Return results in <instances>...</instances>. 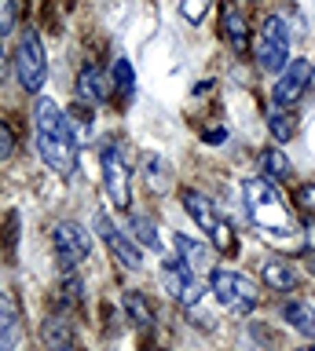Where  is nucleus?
Returning a JSON list of instances; mask_svg holds the SVG:
<instances>
[{"label": "nucleus", "instance_id": "7c9ffc66", "mask_svg": "<svg viewBox=\"0 0 315 351\" xmlns=\"http://www.w3.org/2000/svg\"><path fill=\"white\" fill-rule=\"evenodd\" d=\"M308 351H315V348H308Z\"/></svg>", "mask_w": 315, "mask_h": 351}, {"label": "nucleus", "instance_id": "9b49d317", "mask_svg": "<svg viewBox=\"0 0 315 351\" xmlns=\"http://www.w3.org/2000/svg\"><path fill=\"white\" fill-rule=\"evenodd\" d=\"M161 282H165V289L176 296L180 304L194 307V304L202 300V285H198V278H194V267H191V263L169 260L165 267H161Z\"/></svg>", "mask_w": 315, "mask_h": 351}, {"label": "nucleus", "instance_id": "2eb2a0df", "mask_svg": "<svg viewBox=\"0 0 315 351\" xmlns=\"http://www.w3.org/2000/svg\"><path fill=\"white\" fill-rule=\"evenodd\" d=\"M260 278H264L268 289H275V293H290V289H297V271L290 267V263H282V260H268L264 267H260Z\"/></svg>", "mask_w": 315, "mask_h": 351}, {"label": "nucleus", "instance_id": "4be33fe9", "mask_svg": "<svg viewBox=\"0 0 315 351\" xmlns=\"http://www.w3.org/2000/svg\"><path fill=\"white\" fill-rule=\"evenodd\" d=\"M125 307H128V315H132L139 326L154 322V311H150V304L143 300V293H125Z\"/></svg>", "mask_w": 315, "mask_h": 351}, {"label": "nucleus", "instance_id": "423d86ee", "mask_svg": "<svg viewBox=\"0 0 315 351\" xmlns=\"http://www.w3.org/2000/svg\"><path fill=\"white\" fill-rule=\"evenodd\" d=\"M183 208H187V216L198 223L205 234H209L216 241V249H224V252H231L235 249V238H231V227L220 219V213H216V205L209 202L205 194L198 191H183Z\"/></svg>", "mask_w": 315, "mask_h": 351}, {"label": "nucleus", "instance_id": "20e7f679", "mask_svg": "<svg viewBox=\"0 0 315 351\" xmlns=\"http://www.w3.org/2000/svg\"><path fill=\"white\" fill-rule=\"evenodd\" d=\"M253 55L260 62V70L268 73H282L290 62V29L282 19H268L264 26H260L257 40H253Z\"/></svg>", "mask_w": 315, "mask_h": 351}, {"label": "nucleus", "instance_id": "ddd939ff", "mask_svg": "<svg viewBox=\"0 0 315 351\" xmlns=\"http://www.w3.org/2000/svg\"><path fill=\"white\" fill-rule=\"evenodd\" d=\"M78 95L84 103H106L110 99V81H106V73L100 66H84L78 73Z\"/></svg>", "mask_w": 315, "mask_h": 351}, {"label": "nucleus", "instance_id": "412c9836", "mask_svg": "<svg viewBox=\"0 0 315 351\" xmlns=\"http://www.w3.org/2000/svg\"><path fill=\"white\" fill-rule=\"evenodd\" d=\"M143 165H147V186H150V191H165V186H169V165L158 161L154 154H150Z\"/></svg>", "mask_w": 315, "mask_h": 351}, {"label": "nucleus", "instance_id": "f3484780", "mask_svg": "<svg viewBox=\"0 0 315 351\" xmlns=\"http://www.w3.org/2000/svg\"><path fill=\"white\" fill-rule=\"evenodd\" d=\"M172 245H176L180 260H183V263H191L194 271H202V267H209V263H213L209 249L198 245V241H191V238H183V234H172Z\"/></svg>", "mask_w": 315, "mask_h": 351}, {"label": "nucleus", "instance_id": "f03ea898", "mask_svg": "<svg viewBox=\"0 0 315 351\" xmlns=\"http://www.w3.org/2000/svg\"><path fill=\"white\" fill-rule=\"evenodd\" d=\"M242 205H246V216L249 223H257L260 230L268 234H290L293 227V216H290V205L282 202V194L275 191L271 180H242Z\"/></svg>", "mask_w": 315, "mask_h": 351}, {"label": "nucleus", "instance_id": "7ed1b4c3", "mask_svg": "<svg viewBox=\"0 0 315 351\" xmlns=\"http://www.w3.org/2000/svg\"><path fill=\"white\" fill-rule=\"evenodd\" d=\"M15 77L30 95H40V88H45V81H48V55H45V44H40V37L34 29H26L23 37H19Z\"/></svg>", "mask_w": 315, "mask_h": 351}, {"label": "nucleus", "instance_id": "6e6552de", "mask_svg": "<svg viewBox=\"0 0 315 351\" xmlns=\"http://www.w3.org/2000/svg\"><path fill=\"white\" fill-rule=\"evenodd\" d=\"M312 62L308 59H290L286 70L279 73L275 88H271V99H275V106H293L297 99L304 95V88L312 84Z\"/></svg>", "mask_w": 315, "mask_h": 351}, {"label": "nucleus", "instance_id": "39448f33", "mask_svg": "<svg viewBox=\"0 0 315 351\" xmlns=\"http://www.w3.org/2000/svg\"><path fill=\"white\" fill-rule=\"evenodd\" d=\"M209 289H213L216 300H220L227 311H235V315H249L257 307V300H260L257 285L249 282L246 274H235V271H213L209 274Z\"/></svg>", "mask_w": 315, "mask_h": 351}, {"label": "nucleus", "instance_id": "1a4fd4ad", "mask_svg": "<svg viewBox=\"0 0 315 351\" xmlns=\"http://www.w3.org/2000/svg\"><path fill=\"white\" fill-rule=\"evenodd\" d=\"M95 230H100V238L106 241V249L114 252V260L121 263V267H128V271L143 267V252H139V245L128 234H121V230L110 223V216H106V213L95 216Z\"/></svg>", "mask_w": 315, "mask_h": 351}, {"label": "nucleus", "instance_id": "cd10ccee", "mask_svg": "<svg viewBox=\"0 0 315 351\" xmlns=\"http://www.w3.org/2000/svg\"><path fill=\"white\" fill-rule=\"evenodd\" d=\"M78 293H81V285H78V282H67V285H62V304H70V307H73V304L81 300Z\"/></svg>", "mask_w": 315, "mask_h": 351}, {"label": "nucleus", "instance_id": "a211bd4d", "mask_svg": "<svg viewBox=\"0 0 315 351\" xmlns=\"http://www.w3.org/2000/svg\"><path fill=\"white\" fill-rule=\"evenodd\" d=\"M260 169H264L268 180H290V176H293V165H290V158L279 147H271V150L260 154Z\"/></svg>", "mask_w": 315, "mask_h": 351}, {"label": "nucleus", "instance_id": "b1692460", "mask_svg": "<svg viewBox=\"0 0 315 351\" xmlns=\"http://www.w3.org/2000/svg\"><path fill=\"white\" fill-rule=\"evenodd\" d=\"M209 4H213V0H183L180 11H183V19H187V22L198 26V22L205 19V11H209Z\"/></svg>", "mask_w": 315, "mask_h": 351}, {"label": "nucleus", "instance_id": "f8f14e48", "mask_svg": "<svg viewBox=\"0 0 315 351\" xmlns=\"http://www.w3.org/2000/svg\"><path fill=\"white\" fill-rule=\"evenodd\" d=\"M19 337H23V322H19V307L8 293H0V351H15Z\"/></svg>", "mask_w": 315, "mask_h": 351}, {"label": "nucleus", "instance_id": "dca6fc26", "mask_svg": "<svg viewBox=\"0 0 315 351\" xmlns=\"http://www.w3.org/2000/svg\"><path fill=\"white\" fill-rule=\"evenodd\" d=\"M220 19H224V37L231 40V48L235 51H246V15L238 11L235 0H227V4H224Z\"/></svg>", "mask_w": 315, "mask_h": 351}, {"label": "nucleus", "instance_id": "0eeeda50", "mask_svg": "<svg viewBox=\"0 0 315 351\" xmlns=\"http://www.w3.org/2000/svg\"><path fill=\"white\" fill-rule=\"evenodd\" d=\"M51 245H56V256L62 267H78V263L89 256V249H92V238L84 234V227L81 223H59L56 230H51Z\"/></svg>", "mask_w": 315, "mask_h": 351}, {"label": "nucleus", "instance_id": "c756f323", "mask_svg": "<svg viewBox=\"0 0 315 351\" xmlns=\"http://www.w3.org/2000/svg\"><path fill=\"white\" fill-rule=\"evenodd\" d=\"M59 351H78V348H70V344H67V348H59Z\"/></svg>", "mask_w": 315, "mask_h": 351}, {"label": "nucleus", "instance_id": "9d476101", "mask_svg": "<svg viewBox=\"0 0 315 351\" xmlns=\"http://www.w3.org/2000/svg\"><path fill=\"white\" fill-rule=\"evenodd\" d=\"M128 180H132V172H128V158L121 154V147H106L103 183H106V194H110V202L117 208H128Z\"/></svg>", "mask_w": 315, "mask_h": 351}, {"label": "nucleus", "instance_id": "4468645a", "mask_svg": "<svg viewBox=\"0 0 315 351\" xmlns=\"http://www.w3.org/2000/svg\"><path fill=\"white\" fill-rule=\"evenodd\" d=\"M282 322H290L304 340H315V307L304 300H286L282 304Z\"/></svg>", "mask_w": 315, "mask_h": 351}, {"label": "nucleus", "instance_id": "aec40b11", "mask_svg": "<svg viewBox=\"0 0 315 351\" xmlns=\"http://www.w3.org/2000/svg\"><path fill=\"white\" fill-rule=\"evenodd\" d=\"M128 227H132V234H136L139 245H147V249H161V238H158L154 219H147V216H132V219H128Z\"/></svg>", "mask_w": 315, "mask_h": 351}, {"label": "nucleus", "instance_id": "2f4dec72", "mask_svg": "<svg viewBox=\"0 0 315 351\" xmlns=\"http://www.w3.org/2000/svg\"><path fill=\"white\" fill-rule=\"evenodd\" d=\"M0 59H4V55H0Z\"/></svg>", "mask_w": 315, "mask_h": 351}, {"label": "nucleus", "instance_id": "6ab92c4d", "mask_svg": "<svg viewBox=\"0 0 315 351\" xmlns=\"http://www.w3.org/2000/svg\"><path fill=\"white\" fill-rule=\"evenodd\" d=\"M268 128H271V136H275L279 143H290L293 136H297V117L290 114V106H279V110H271Z\"/></svg>", "mask_w": 315, "mask_h": 351}, {"label": "nucleus", "instance_id": "f257e3e1", "mask_svg": "<svg viewBox=\"0 0 315 351\" xmlns=\"http://www.w3.org/2000/svg\"><path fill=\"white\" fill-rule=\"evenodd\" d=\"M34 139H37V154L59 176H70L78 169V147H73L70 121L59 110L56 99H48V95H40L34 106Z\"/></svg>", "mask_w": 315, "mask_h": 351}, {"label": "nucleus", "instance_id": "5701e85b", "mask_svg": "<svg viewBox=\"0 0 315 351\" xmlns=\"http://www.w3.org/2000/svg\"><path fill=\"white\" fill-rule=\"evenodd\" d=\"M114 81H117V88H121L125 95H132L136 73H132V66H128V59H117V62H114Z\"/></svg>", "mask_w": 315, "mask_h": 351}, {"label": "nucleus", "instance_id": "393cba45", "mask_svg": "<svg viewBox=\"0 0 315 351\" xmlns=\"http://www.w3.org/2000/svg\"><path fill=\"white\" fill-rule=\"evenodd\" d=\"M15 22H19L15 0H0V37H8V33L15 29Z\"/></svg>", "mask_w": 315, "mask_h": 351}, {"label": "nucleus", "instance_id": "c85d7f7f", "mask_svg": "<svg viewBox=\"0 0 315 351\" xmlns=\"http://www.w3.org/2000/svg\"><path fill=\"white\" fill-rule=\"evenodd\" d=\"M224 136H227L224 128H209V132H205V143H224Z\"/></svg>", "mask_w": 315, "mask_h": 351}, {"label": "nucleus", "instance_id": "a878e982", "mask_svg": "<svg viewBox=\"0 0 315 351\" xmlns=\"http://www.w3.org/2000/svg\"><path fill=\"white\" fill-rule=\"evenodd\" d=\"M297 202H301L304 213H315V183H312V186H301V191H297Z\"/></svg>", "mask_w": 315, "mask_h": 351}, {"label": "nucleus", "instance_id": "bb28decb", "mask_svg": "<svg viewBox=\"0 0 315 351\" xmlns=\"http://www.w3.org/2000/svg\"><path fill=\"white\" fill-rule=\"evenodd\" d=\"M12 150H15V136H12L4 125H0V158H8Z\"/></svg>", "mask_w": 315, "mask_h": 351}]
</instances>
